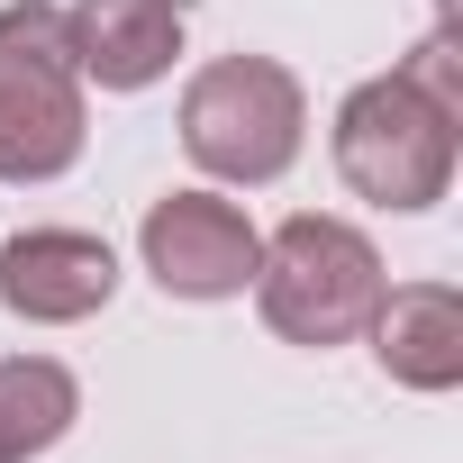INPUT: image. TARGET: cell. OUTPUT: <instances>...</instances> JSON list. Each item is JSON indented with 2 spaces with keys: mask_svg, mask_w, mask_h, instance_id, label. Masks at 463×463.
Wrapping results in <instances>:
<instances>
[{
  "mask_svg": "<svg viewBox=\"0 0 463 463\" xmlns=\"http://www.w3.org/2000/svg\"><path fill=\"white\" fill-rule=\"evenodd\" d=\"M173 128H182V155L218 191H264L309 146V91L282 55H209L182 82Z\"/></svg>",
  "mask_w": 463,
  "mask_h": 463,
  "instance_id": "obj_1",
  "label": "cell"
},
{
  "mask_svg": "<svg viewBox=\"0 0 463 463\" xmlns=\"http://www.w3.org/2000/svg\"><path fill=\"white\" fill-rule=\"evenodd\" d=\"M327 155H336V182L391 218H418L454 191V155H463V109H445L436 91H418L400 64L354 82L336 100V128H327Z\"/></svg>",
  "mask_w": 463,
  "mask_h": 463,
  "instance_id": "obj_2",
  "label": "cell"
},
{
  "mask_svg": "<svg viewBox=\"0 0 463 463\" xmlns=\"http://www.w3.org/2000/svg\"><path fill=\"white\" fill-rule=\"evenodd\" d=\"M382 282H391V273H382V246L364 237L354 218L300 209V218H282L273 237H264L246 291H255V309H264V327H273L282 345L327 354V345H354V336H364Z\"/></svg>",
  "mask_w": 463,
  "mask_h": 463,
  "instance_id": "obj_3",
  "label": "cell"
},
{
  "mask_svg": "<svg viewBox=\"0 0 463 463\" xmlns=\"http://www.w3.org/2000/svg\"><path fill=\"white\" fill-rule=\"evenodd\" d=\"M91 82L73 73L64 10L10 0L0 10V182H64L91 146Z\"/></svg>",
  "mask_w": 463,
  "mask_h": 463,
  "instance_id": "obj_4",
  "label": "cell"
},
{
  "mask_svg": "<svg viewBox=\"0 0 463 463\" xmlns=\"http://www.w3.org/2000/svg\"><path fill=\"white\" fill-rule=\"evenodd\" d=\"M255 255H264V227L227 200L218 182L164 191V200L146 209V227H137V264H146V282H155L164 300H191V309H209V300H246Z\"/></svg>",
  "mask_w": 463,
  "mask_h": 463,
  "instance_id": "obj_5",
  "label": "cell"
},
{
  "mask_svg": "<svg viewBox=\"0 0 463 463\" xmlns=\"http://www.w3.org/2000/svg\"><path fill=\"white\" fill-rule=\"evenodd\" d=\"M118 255L91 227H19L0 246V309L19 327H82L118 300Z\"/></svg>",
  "mask_w": 463,
  "mask_h": 463,
  "instance_id": "obj_6",
  "label": "cell"
},
{
  "mask_svg": "<svg viewBox=\"0 0 463 463\" xmlns=\"http://www.w3.org/2000/svg\"><path fill=\"white\" fill-rule=\"evenodd\" d=\"M364 336H373L382 382H400L418 400L463 391V291L454 282H382Z\"/></svg>",
  "mask_w": 463,
  "mask_h": 463,
  "instance_id": "obj_7",
  "label": "cell"
},
{
  "mask_svg": "<svg viewBox=\"0 0 463 463\" xmlns=\"http://www.w3.org/2000/svg\"><path fill=\"white\" fill-rule=\"evenodd\" d=\"M73 73L100 91H155L182 55V0H73L64 10Z\"/></svg>",
  "mask_w": 463,
  "mask_h": 463,
  "instance_id": "obj_8",
  "label": "cell"
},
{
  "mask_svg": "<svg viewBox=\"0 0 463 463\" xmlns=\"http://www.w3.org/2000/svg\"><path fill=\"white\" fill-rule=\"evenodd\" d=\"M82 382L55 354H0V463H37L73 436Z\"/></svg>",
  "mask_w": 463,
  "mask_h": 463,
  "instance_id": "obj_9",
  "label": "cell"
}]
</instances>
